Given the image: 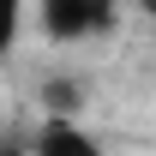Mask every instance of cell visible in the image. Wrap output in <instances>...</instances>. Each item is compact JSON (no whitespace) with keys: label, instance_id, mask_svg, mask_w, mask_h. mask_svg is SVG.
Returning a JSON list of instances; mask_svg holds the SVG:
<instances>
[{"label":"cell","instance_id":"obj_1","mask_svg":"<svg viewBox=\"0 0 156 156\" xmlns=\"http://www.w3.org/2000/svg\"><path fill=\"white\" fill-rule=\"evenodd\" d=\"M114 24V0H42V30L54 42H84Z\"/></svg>","mask_w":156,"mask_h":156},{"label":"cell","instance_id":"obj_4","mask_svg":"<svg viewBox=\"0 0 156 156\" xmlns=\"http://www.w3.org/2000/svg\"><path fill=\"white\" fill-rule=\"evenodd\" d=\"M18 24H24V0H0V54H12Z\"/></svg>","mask_w":156,"mask_h":156},{"label":"cell","instance_id":"obj_5","mask_svg":"<svg viewBox=\"0 0 156 156\" xmlns=\"http://www.w3.org/2000/svg\"><path fill=\"white\" fill-rule=\"evenodd\" d=\"M0 156H24V144L18 138H0Z\"/></svg>","mask_w":156,"mask_h":156},{"label":"cell","instance_id":"obj_3","mask_svg":"<svg viewBox=\"0 0 156 156\" xmlns=\"http://www.w3.org/2000/svg\"><path fill=\"white\" fill-rule=\"evenodd\" d=\"M78 102H84V90H78L72 78H48V84H42V108H48V120H72Z\"/></svg>","mask_w":156,"mask_h":156},{"label":"cell","instance_id":"obj_6","mask_svg":"<svg viewBox=\"0 0 156 156\" xmlns=\"http://www.w3.org/2000/svg\"><path fill=\"white\" fill-rule=\"evenodd\" d=\"M132 6H144V12H150V18H156V0H132Z\"/></svg>","mask_w":156,"mask_h":156},{"label":"cell","instance_id":"obj_2","mask_svg":"<svg viewBox=\"0 0 156 156\" xmlns=\"http://www.w3.org/2000/svg\"><path fill=\"white\" fill-rule=\"evenodd\" d=\"M30 156H102V144L72 120H48L36 132V144H30Z\"/></svg>","mask_w":156,"mask_h":156}]
</instances>
